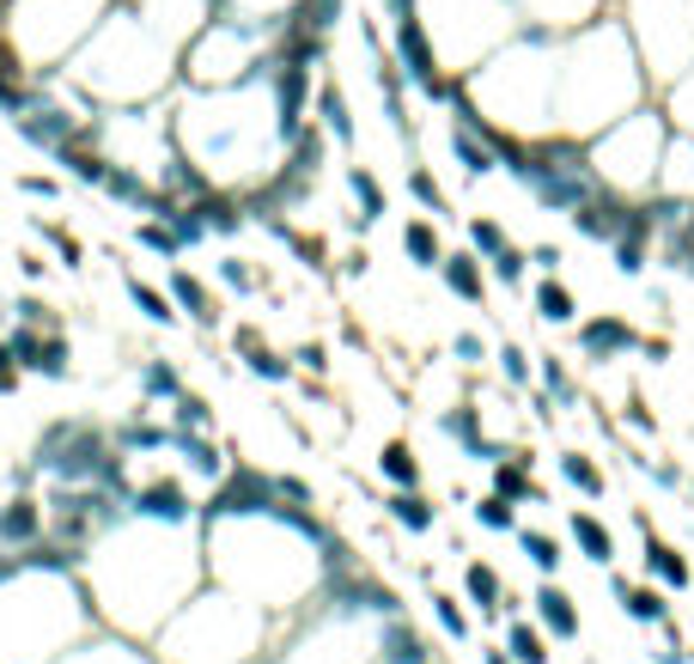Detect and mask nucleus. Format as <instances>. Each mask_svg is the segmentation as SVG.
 Returning <instances> with one entry per match:
<instances>
[{
  "label": "nucleus",
  "mask_w": 694,
  "mask_h": 664,
  "mask_svg": "<svg viewBox=\"0 0 694 664\" xmlns=\"http://www.w3.org/2000/svg\"><path fill=\"white\" fill-rule=\"evenodd\" d=\"M201 574H208V560H201V524L134 519L129 507L79 555V579L92 591L98 622L110 634H129V640H153L170 616L196 598Z\"/></svg>",
  "instance_id": "f257e3e1"
},
{
  "label": "nucleus",
  "mask_w": 694,
  "mask_h": 664,
  "mask_svg": "<svg viewBox=\"0 0 694 664\" xmlns=\"http://www.w3.org/2000/svg\"><path fill=\"white\" fill-rule=\"evenodd\" d=\"M323 543L329 524L311 507L232 512V519H201V560L208 579L232 598L256 603L263 616H293L323 586Z\"/></svg>",
  "instance_id": "f03ea898"
},
{
  "label": "nucleus",
  "mask_w": 694,
  "mask_h": 664,
  "mask_svg": "<svg viewBox=\"0 0 694 664\" xmlns=\"http://www.w3.org/2000/svg\"><path fill=\"white\" fill-rule=\"evenodd\" d=\"M170 134H177V153L201 165L213 189H232V196L256 189L287 153L268 67L238 86H184V98L170 105Z\"/></svg>",
  "instance_id": "7ed1b4c3"
},
{
  "label": "nucleus",
  "mask_w": 694,
  "mask_h": 664,
  "mask_svg": "<svg viewBox=\"0 0 694 664\" xmlns=\"http://www.w3.org/2000/svg\"><path fill=\"white\" fill-rule=\"evenodd\" d=\"M86 634H98V610L79 560L43 543L13 548L0 574V664H55Z\"/></svg>",
  "instance_id": "20e7f679"
},
{
  "label": "nucleus",
  "mask_w": 694,
  "mask_h": 664,
  "mask_svg": "<svg viewBox=\"0 0 694 664\" xmlns=\"http://www.w3.org/2000/svg\"><path fill=\"white\" fill-rule=\"evenodd\" d=\"M177 50L184 43L158 31L153 19H141L134 7H110L104 25L79 43L55 79L74 91L86 110H129V105H158L177 86Z\"/></svg>",
  "instance_id": "39448f33"
},
{
  "label": "nucleus",
  "mask_w": 694,
  "mask_h": 664,
  "mask_svg": "<svg viewBox=\"0 0 694 664\" xmlns=\"http://www.w3.org/2000/svg\"><path fill=\"white\" fill-rule=\"evenodd\" d=\"M165 664H244L268 646V616L232 591H196L153 634Z\"/></svg>",
  "instance_id": "423d86ee"
},
{
  "label": "nucleus",
  "mask_w": 694,
  "mask_h": 664,
  "mask_svg": "<svg viewBox=\"0 0 694 664\" xmlns=\"http://www.w3.org/2000/svg\"><path fill=\"white\" fill-rule=\"evenodd\" d=\"M275 31L268 19L244 13H208L177 50V79L184 86H238V79L263 74L275 55Z\"/></svg>",
  "instance_id": "0eeeda50"
},
{
  "label": "nucleus",
  "mask_w": 694,
  "mask_h": 664,
  "mask_svg": "<svg viewBox=\"0 0 694 664\" xmlns=\"http://www.w3.org/2000/svg\"><path fill=\"white\" fill-rule=\"evenodd\" d=\"M117 0H7L0 7V37L25 55L31 74H55L79 43L104 25Z\"/></svg>",
  "instance_id": "6e6552de"
},
{
  "label": "nucleus",
  "mask_w": 694,
  "mask_h": 664,
  "mask_svg": "<svg viewBox=\"0 0 694 664\" xmlns=\"http://www.w3.org/2000/svg\"><path fill=\"white\" fill-rule=\"evenodd\" d=\"M664 141H670L664 110L640 105V110H628V117H616L609 129L591 134L585 153H591V171H597L603 189H621V196L640 202V196H652V183H658Z\"/></svg>",
  "instance_id": "1a4fd4ad"
},
{
  "label": "nucleus",
  "mask_w": 694,
  "mask_h": 664,
  "mask_svg": "<svg viewBox=\"0 0 694 664\" xmlns=\"http://www.w3.org/2000/svg\"><path fill=\"white\" fill-rule=\"evenodd\" d=\"M122 507L134 519H158V524H201V500L189 494L184 476H141V482H129Z\"/></svg>",
  "instance_id": "9d476101"
},
{
  "label": "nucleus",
  "mask_w": 694,
  "mask_h": 664,
  "mask_svg": "<svg viewBox=\"0 0 694 664\" xmlns=\"http://www.w3.org/2000/svg\"><path fill=\"white\" fill-rule=\"evenodd\" d=\"M628 214H634V196L597 183V189L573 208V226H579V238H591V244H616V238L628 232Z\"/></svg>",
  "instance_id": "9b49d317"
},
{
  "label": "nucleus",
  "mask_w": 694,
  "mask_h": 664,
  "mask_svg": "<svg viewBox=\"0 0 694 664\" xmlns=\"http://www.w3.org/2000/svg\"><path fill=\"white\" fill-rule=\"evenodd\" d=\"M640 329L628 324V317H591V324H579V348H585L591 366H609L621 360V353H640Z\"/></svg>",
  "instance_id": "f8f14e48"
},
{
  "label": "nucleus",
  "mask_w": 694,
  "mask_h": 664,
  "mask_svg": "<svg viewBox=\"0 0 694 664\" xmlns=\"http://www.w3.org/2000/svg\"><path fill=\"white\" fill-rule=\"evenodd\" d=\"M652 196H670V202H694V134H670L664 141V159H658V183Z\"/></svg>",
  "instance_id": "ddd939ff"
},
{
  "label": "nucleus",
  "mask_w": 694,
  "mask_h": 664,
  "mask_svg": "<svg viewBox=\"0 0 694 664\" xmlns=\"http://www.w3.org/2000/svg\"><path fill=\"white\" fill-rule=\"evenodd\" d=\"M640 531H646V548H640L646 579H652V586H664V591H689V586H694L689 555H682V548H670L664 536H652V524H646V519H640Z\"/></svg>",
  "instance_id": "4468645a"
},
{
  "label": "nucleus",
  "mask_w": 694,
  "mask_h": 664,
  "mask_svg": "<svg viewBox=\"0 0 694 664\" xmlns=\"http://www.w3.org/2000/svg\"><path fill=\"white\" fill-rule=\"evenodd\" d=\"M37 543H43V500L31 488H19L0 507V548H37Z\"/></svg>",
  "instance_id": "2eb2a0df"
},
{
  "label": "nucleus",
  "mask_w": 694,
  "mask_h": 664,
  "mask_svg": "<svg viewBox=\"0 0 694 664\" xmlns=\"http://www.w3.org/2000/svg\"><path fill=\"white\" fill-rule=\"evenodd\" d=\"M530 603H537V628H542V634L579 640V628H585V622H579V603H573V591H566L561 579H542Z\"/></svg>",
  "instance_id": "dca6fc26"
},
{
  "label": "nucleus",
  "mask_w": 694,
  "mask_h": 664,
  "mask_svg": "<svg viewBox=\"0 0 694 664\" xmlns=\"http://www.w3.org/2000/svg\"><path fill=\"white\" fill-rule=\"evenodd\" d=\"M122 7H134L141 19H153L158 31H170V37L184 43L189 31L201 25V19L213 13V0H122Z\"/></svg>",
  "instance_id": "f3484780"
},
{
  "label": "nucleus",
  "mask_w": 694,
  "mask_h": 664,
  "mask_svg": "<svg viewBox=\"0 0 694 664\" xmlns=\"http://www.w3.org/2000/svg\"><path fill=\"white\" fill-rule=\"evenodd\" d=\"M427 658H439V652L427 646V634H415L403 610L384 616L378 622V664H427Z\"/></svg>",
  "instance_id": "a211bd4d"
},
{
  "label": "nucleus",
  "mask_w": 694,
  "mask_h": 664,
  "mask_svg": "<svg viewBox=\"0 0 694 664\" xmlns=\"http://www.w3.org/2000/svg\"><path fill=\"white\" fill-rule=\"evenodd\" d=\"M439 281H445L463 305H487V269H482L475 250H445V257H439Z\"/></svg>",
  "instance_id": "6ab92c4d"
},
{
  "label": "nucleus",
  "mask_w": 694,
  "mask_h": 664,
  "mask_svg": "<svg viewBox=\"0 0 694 664\" xmlns=\"http://www.w3.org/2000/svg\"><path fill=\"white\" fill-rule=\"evenodd\" d=\"M165 293H170V305L189 317V324H201V329H213L220 324V300H213L208 287H201L189 269H170V281H165Z\"/></svg>",
  "instance_id": "aec40b11"
},
{
  "label": "nucleus",
  "mask_w": 694,
  "mask_h": 664,
  "mask_svg": "<svg viewBox=\"0 0 694 664\" xmlns=\"http://www.w3.org/2000/svg\"><path fill=\"white\" fill-rule=\"evenodd\" d=\"M439 433H445V439H458L463 451H470V457H482V464H499V451L482 439V409H475V403L445 409V415H439Z\"/></svg>",
  "instance_id": "412c9836"
},
{
  "label": "nucleus",
  "mask_w": 694,
  "mask_h": 664,
  "mask_svg": "<svg viewBox=\"0 0 694 664\" xmlns=\"http://www.w3.org/2000/svg\"><path fill=\"white\" fill-rule=\"evenodd\" d=\"M616 598H621V610H628V622H640V628H670V598H664V586H628V579H616Z\"/></svg>",
  "instance_id": "4be33fe9"
},
{
  "label": "nucleus",
  "mask_w": 694,
  "mask_h": 664,
  "mask_svg": "<svg viewBox=\"0 0 694 664\" xmlns=\"http://www.w3.org/2000/svg\"><path fill=\"white\" fill-rule=\"evenodd\" d=\"M311 122L335 146H354V110H348V91H341L335 79H323V86H317V117Z\"/></svg>",
  "instance_id": "5701e85b"
},
{
  "label": "nucleus",
  "mask_w": 694,
  "mask_h": 664,
  "mask_svg": "<svg viewBox=\"0 0 694 664\" xmlns=\"http://www.w3.org/2000/svg\"><path fill=\"white\" fill-rule=\"evenodd\" d=\"M463 598H470L482 616H499L511 603V591H506V579H499L487 560H463Z\"/></svg>",
  "instance_id": "b1692460"
},
{
  "label": "nucleus",
  "mask_w": 694,
  "mask_h": 664,
  "mask_svg": "<svg viewBox=\"0 0 694 664\" xmlns=\"http://www.w3.org/2000/svg\"><path fill=\"white\" fill-rule=\"evenodd\" d=\"M238 353H244V366H250V372H256V378H263V384H287V378H293V360H287V353H275V348H268V341L263 336H256V329H238Z\"/></svg>",
  "instance_id": "393cba45"
},
{
  "label": "nucleus",
  "mask_w": 694,
  "mask_h": 664,
  "mask_svg": "<svg viewBox=\"0 0 694 664\" xmlns=\"http://www.w3.org/2000/svg\"><path fill=\"white\" fill-rule=\"evenodd\" d=\"M384 512H390V524H396V531H408V536H427L432 524H439V507H432L420 488H396Z\"/></svg>",
  "instance_id": "a878e982"
},
{
  "label": "nucleus",
  "mask_w": 694,
  "mask_h": 664,
  "mask_svg": "<svg viewBox=\"0 0 694 664\" xmlns=\"http://www.w3.org/2000/svg\"><path fill=\"white\" fill-rule=\"evenodd\" d=\"M403 257H408V269H439V257H445V238H439L432 214H415V220L403 226Z\"/></svg>",
  "instance_id": "bb28decb"
},
{
  "label": "nucleus",
  "mask_w": 694,
  "mask_h": 664,
  "mask_svg": "<svg viewBox=\"0 0 694 664\" xmlns=\"http://www.w3.org/2000/svg\"><path fill=\"white\" fill-rule=\"evenodd\" d=\"M566 536H573L579 555L597 560V567H609V560H616V536H609V524H603L597 512H573V519H566Z\"/></svg>",
  "instance_id": "cd10ccee"
},
{
  "label": "nucleus",
  "mask_w": 694,
  "mask_h": 664,
  "mask_svg": "<svg viewBox=\"0 0 694 664\" xmlns=\"http://www.w3.org/2000/svg\"><path fill=\"white\" fill-rule=\"evenodd\" d=\"M530 312L542 317V324L549 329H566V324H579V300H573V287H566V281H542L537 293H530Z\"/></svg>",
  "instance_id": "c85d7f7f"
},
{
  "label": "nucleus",
  "mask_w": 694,
  "mask_h": 664,
  "mask_svg": "<svg viewBox=\"0 0 694 664\" xmlns=\"http://www.w3.org/2000/svg\"><path fill=\"white\" fill-rule=\"evenodd\" d=\"M122 287H129V305H134V312H141V317H146V324L170 329V324H177V317H184V312H177V305H170V293L146 287L141 274H122Z\"/></svg>",
  "instance_id": "c756f323"
},
{
  "label": "nucleus",
  "mask_w": 694,
  "mask_h": 664,
  "mask_svg": "<svg viewBox=\"0 0 694 664\" xmlns=\"http://www.w3.org/2000/svg\"><path fill=\"white\" fill-rule=\"evenodd\" d=\"M554 469H561V482H573L585 500H603V488H609L603 464H597V457H585V451H561V457H554Z\"/></svg>",
  "instance_id": "7c9ffc66"
},
{
  "label": "nucleus",
  "mask_w": 694,
  "mask_h": 664,
  "mask_svg": "<svg viewBox=\"0 0 694 664\" xmlns=\"http://www.w3.org/2000/svg\"><path fill=\"white\" fill-rule=\"evenodd\" d=\"M177 391H184V372H177L165 353H146V360H141V396H146V403H170Z\"/></svg>",
  "instance_id": "2f4dec72"
},
{
  "label": "nucleus",
  "mask_w": 694,
  "mask_h": 664,
  "mask_svg": "<svg viewBox=\"0 0 694 664\" xmlns=\"http://www.w3.org/2000/svg\"><path fill=\"white\" fill-rule=\"evenodd\" d=\"M378 476L390 488H420V457H415V445H408V439H390V445H384V451H378Z\"/></svg>",
  "instance_id": "473e14b6"
},
{
  "label": "nucleus",
  "mask_w": 694,
  "mask_h": 664,
  "mask_svg": "<svg viewBox=\"0 0 694 664\" xmlns=\"http://www.w3.org/2000/svg\"><path fill=\"white\" fill-rule=\"evenodd\" d=\"M518 548H525V560L537 567L542 579H554V574H561V560H566L561 536H549V531H525V524H518Z\"/></svg>",
  "instance_id": "72a5a7b5"
},
{
  "label": "nucleus",
  "mask_w": 694,
  "mask_h": 664,
  "mask_svg": "<svg viewBox=\"0 0 694 664\" xmlns=\"http://www.w3.org/2000/svg\"><path fill=\"white\" fill-rule=\"evenodd\" d=\"M348 196H354V208H360V226L384 220V183L372 177L366 165H348Z\"/></svg>",
  "instance_id": "f704fd0d"
},
{
  "label": "nucleus",
  "mask_w": 694,
  "mask_h": 664,
  "mask_svg": "<svg viewBox=\"0 0 694 664\" xmlns=\"http://www.w3.org/2000/svg\"><path fill=\"white\" fill-rule=\"evenodd\" d=\"M506 658L511 664H549V634L537 622H506Z\"/></svg>",
  "instance_id": "c9c22d12"
},
{
  "label": "nucleus",
  "mask_w": 694,
  "mask_h": 664,
  "mask_svg": "<svg viewBox=\"0 0 694 664\" xmlns=\"http://www.w3.org/2000/svg\"><path fill=\"white\" fill-rule=\"evenodd\" d=\"M475 524H482V531H494V536H518V500L482 494V500H475Z\"/></svg>",
  "instance_id": "e433bc0d"
},
{
  "label": "nucleus",
  "mask_w": 694,
  "mask_h": 664,
  "mask_svg": "<svg viewBox=\"0 0 694 664\" xmlns=\"http://www.w3.org/2000/svg\"><path fill=\"white\" fill-rule=\"evenodd\" d=\"M432 622H439V634H445V640H470L475 634L463 598H451V591H432Z\"/></svg>",
  "instance_id": "4c0bfd02"
},
{
  "label": "nucleus",
  "mask_w": 694,
  "mask_h": 664,
  "mask_svg": "<svg viewBox=\"0 0 694 664\" xmlns=\"http://www.w3.org/2000/svg\"><path fill=\"white\" fill-rule=\"evenodd\" d=\"M170 427L208 433V427H213V409H208V396H196V391H177V396H170Z\"/></svg>",
  "instance_id": "58836bf2"
},
{
  "label": "nucleus",
  "mask_w": 694,
  "mask_h": 664,
  "mask_svg": "<svg viewBox=\"0 0 694 664\" xmlns=\"http://www.w3.org/2000/svg\"><path fill=\"white\" fill-rule=\"evenodd\" d=\"M499 378H506V384H518V391H525L530 378H537V353L530 348H518V341H499Z\"/></svg>",
  "instance_id": "ea45409f"
},
{
  "label": "nucleus",
  "mask_w": 694,
  "mask_h": 664,
  "mask_svg": "<svg viewBox=\"0 0 694 664\" xmlns=\"http://www.w3.org/2000/svg\"><path fill=\"white\" fill-rule=\"evenodd\" d=\"M487 274H494L506 293H518V287H525V274H530V257H525L518 244H506L499 257H487Z\"/></svg>",
  "instance_id": "a19ab883"
},
{
  "label": "nucleus",
  "mask_w": 694,
  "mask_h": 664,
  "mask_svg": "<svg viewBox=\"0 0 694 664\" xmlns=\"http://www.w3.org/2000/svg\"><path fill=\"white\" fill-rule=\"evenodd\" d=\"M537 378H542V391L554 396L561 409H573L579 403V391H573V378H566V366L554 360V353H537Z\"/></svg>",
  "instance_id": "79ce46f5"
},
{
  "label": "nucleus",
  "mask_w": 694,
  "mask_h": 664,
  "mask_svg": "<svg viewBox=\"0 0 694 664\" xmlns=\"http://www.w3.org/2000/svg\"><path fill=\"white\" fill-rule=\"evenodd\" d=\"M511 244V238H506V226H499L494 220V214H475V220H470V250H475V257H499V250H506Z\"/></svg>",
  "instance_id": "37998d69"
},
{
  "label": "nucleus",
  "mask_w": 694,
  "mask_h": 664,
  "mask_svg": "<svg viewBox=\"0 0 694 664\" xmlns=\"http://www.w3.org/2000/svg\"><path fill=\"white\" fill-rule=\"evenodd\" d=\"M134 244H146V250H153V257H184V244H177V232H170V226L158 220V214H146V220L134 226Z\"/></svg>",
  "instance_id": "c03bdc74"
},
{
  "label": "nucleus",
  "mask_w": 694,
  "mask_h": 664,
  "mask_svg": "<svg viewBox=\"0 0 694 664\" xmlns=\"http://www.w3.org/2000/svg\"><path fill=\"white\" fill-rule=\"evenodd\" d=\"M408 196H415L427 214H445V189L432 183V171H427V165H408Z\"/></svg>",
  "instance_id": "a18cd8bd"
},
{
  "label": "nucleus",
  "mask_w": 694,
  "mask_h": 664,
  "mask_svg": "<svg viewBox=\"0 0 694 664\" xmlns=\"http://www.w3.org/2000/svg\"><path fill=\"white\" fill-rule=\"evenodd\" d=\"M220 281H225L232 293H256V287H263V274L250 269L244 257H225V262H220Z\"/></svg>",
  "instance_id": "49530a36"
},
{
  "label": "nucleus",
  "mask_w": 694,
  "mask_h": 664,
  "mask_svg": "<svg viewBox=\"0 0 694 664\" xmlns=\"http://www.w3.org/2000/svg\"><path fill=\"white\" fill-rule=\"evenodd\" d=\"M451 360H458V366H482L487 360V341L475 336V329H458V336H451Z\"/></svg>",
  "instance_id": "de8ad7c7"
},
{
  "label": "nucleus",
  "mask_w": 694,
  "mask_h": 664,
  "mask_svg": "<svg viewBox=\"0 0 694 664\" xmlns=\"http://www.w3.org/2000/svg\"><path fill=\"white\" fill-rule=\"evenodd\" d=\"M13 317L19 324H31V329H55V312L37 300V293H25V300H13Z\"/></svg>",
  "instance_id": "09e8293b"
},
{
  "label": "nucleus",
  "mask_w": 694,
  "mask_h": 664,
  "mask_svg": "<svg viewBox=\"0 0 694 664\" xmlns=\"http://www.w3.org/2000/svg\"><path fill=\"white\" fill-rule=\"evenodd\" d=\"M299 366H305V372H329V348H323V341H305V348L293 353V372H299Z\"/></svg>",
  "instance_id": "8fccbe9b"
},
{
  "label": "nucleus",
  "mask_w": 694,
  "mask_h": 664,
  "mask_svg": "<svg viewBox=\"0 0 694 664\" xmlns=\"http://www.w3.org/2000/svg\"><path fill=\"white\" fill-rule=\"evenodd\" d=\"M19 378H25V372H19L13 348H7V336H0V396H13V391H19Z\"/></svg>",
  "instance_id": "3c124183"
},
{
  "label": "nucleus",
  "mask_w": 694,
  "mask_h": 664,
  "mask_svg": "<svg viewBox=\"0 0 694 664\" xmlns=\"http://www.w3.org/2000/svg\"><path fill=\"white\" fill-rule=\"evenodd\" d=\"M19 189H25V196H37V202H55V196H62V183H55V177H37V171H25V177H19Z\"/></svg>",
  "instance_id": "603ef678"
},
{
  "label": "nucleus",
  "mask_w": 694,
  "mask_h": 664,
  "mask_svg": "<svg viewBox=\"0 0 694 664\" xmlns=\"http://www.w3.org/2000/svg\"><path fill=\"white\" fill-rule=\"evenodd\" d=\"M561 244H537V250H530V269H542V274H554V269H561Z\"/></svg>",
  "instance_id": "864d4df0"
},
{
  "label": "nucleus",
  "mask_w": 694,
  "mask_h": 664,
  "mask_svg": "<svg viewBox=\"0 0 694 664\" xmlns=\"http://www.w3.org/2000/svg\"><path fill=\"white\" fill-rule=\"evenodd\" d=\"M628 427H640V433H652V427H658V421H652V409H646L640 396L628 403Z\"/></svg>",
  "instance_id": "5fc2aeb1"
},
{
  "label": "nucleus",
  "mask_w": 694,
  "mask_h": 664,
  "mask_svg": "<svg viewBox=\"0 0 694 664\" xmlns=\"http://www.w3.org/2000/svg\"><path fill=\"white\" fill-rule=\"evenodd\" d=\"M640 469H652V482H658V488H676V482H682V469H676V464H640Z\"/></svg>",
  "instance_id": "6e6d98bb"
},
{
  "label": "nucleus",
  "mask_w": 694,
  "mask_h": 664,
  "mask_svg": "<svg viewBox=\"0 0 694 664\" xmlns=\"http://www.w3.org/2000/svg\"><path fill=\"white\" fill-rule=\"evenodd\" d=\"M19 269H25V274H31V281H37V274H49V262H43V257H37V250H25V257H19Z\"/></svg>",
  "instance_id": "4d7b16f0"
},
{
  "label": "nucleus",
  "mask_w": 694,
  "mask_h": 664,
  "mask_svg": "<svg viewBox=\"0 0 694 664\" xmlns=\"http://www.w3.org/2000/svg\"><path fill=\"white\" fill-rule=\"evenodd\" d=\"M482 664H511V658H506V646H482Z\"/></svg>",
  "instance_id": "13d9d810"
},
{
  "label": "nucleus",
  "mask_w": 694,
  "mask_h": 664,
  "mask_svg": "<svg viewBox=\"0 0 694 664\" xmlns=\"http://www.w3.org/2000/svg\"><path fill=\"white\" fill-rule=\"evenodd\" d=\"M427 664H451V658H427Z\"/></svg>",
  "instance_id": "bf43d9fd"
},
{
  "label": "nucleus",
  "mask_w": 694,
  "mask_h": 664,
  "mask_svg": "<svg viewBox=\"0 0 694 664\" xmlns=\"http://www.w3.org/2000/svg\"><path fill=\"white\" fill-rule=\"evenodd\" d=\"M689 500H694V482H689Z\"/></svg>",
  "instance_id": "052dcab7"
},
{
  "label": "nucleus",
  "mask_w": 694,
  "mask_h": 664,
  "mask_svg": "<svg viewBox=\"0 0 694 664\" xmlns=\"http://www.w3.org/2000/svg\"><path fill=\"white\" fill-rule=\"evenodd\" d=\"M0 7H7V0H0Z\"/></svg>",
  "instance_id": "680f3d73"
}]
</instances>
